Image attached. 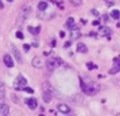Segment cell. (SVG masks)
<instances>
[{
    "instance_id": "8992f818",
    "label": "cell",
    "mask_w": 120,
    "mask_h": 116,
    "mask_svg": "<svg viewBox=\"0 0 120 116\" xmlns=\"http://www.w3.org/2000/svg\"><path fill=\"white\" fill-rule=\"evenodd\" d=\"M32 66L35 67V68H41L43 66H44V62H43V59H41V57H34L32 58Z\"/></svg>"
},
{
    "instance_id": "5b68a950",
    "label": "cell",
    "mask_w": 120,
    "mask_h": 116,
    "mask_svg": "<svg viewBox=\"0 0 120 116\" xmlns=\"http://www.w3.org/2000/svg\"><path fill=\"white\" fill-rule=\"evenodd\" d=\"M11 52H12V54L14 56V58H16V61L18 62V63H22V62H23V59H22L21 54H19V52H18V49H17L14 45H11Z\"/></svg>"
},
{
    "instance_id": "836d02e7",
    "label": "cell",
    "mask_w": 120,
    "mask_h": 116,
    "mask_svg": "<svg viewBox=\"0 0 120 116\" xmlns=\"http://www.w3.org/2000/svg\"><path fill=\"white\" fill-rule=\"evenodd\" d=\"M50 44H52V46H54L56 45V40H52V43H50Z\"/></svg>"
},
{
    "instance_id": "ba28073f",
    "label": "cell",
    "mask_w": 120,
    "mask_h": 116,
    "mask_svg": "<svg viewBox=\"0 0 120 116\" xmlns=\"http://www.w3.org/2000/svg\"><path fill=\"white\" fill-rule=\"evenodd\" d=\"M3 62H4V64H5L7 67H13L14 66V62H13V58L11 57V54H5V56L3 57Z\"/></svg>"
},
{
    "instance_id": "ffe728a7",
    "label": "cell",
    "mask_w": 120,
    "mask_h": 116,
    "mask_svg": "<svg viewBox=\"0 0 120 116\" xmlns=\"http://www.w3.org/2000/svg\"><path fill=\"white\" fill-rule=\"evenodd\" d=\"M38 8H39V10H47L48 8V4L45 1H40L39 5H38Z\"/></svg>"
},
{
    "instance_id": "cb8c5ba5",
    "label": "cell",
    "mask_w": 120,
    "mask_h": 116,
    "mask_svg": "<svg viewBox=\"0 0 120 116\" xmlns=\"http://www.w3.org/2000/svg\"><path fill=\"white\" fill-rule=\"evenodd\" d=\"M22 90H23V92H27V93H34V89H31V88H29V86H25Z\"/></svg>"
},
{
    "instance_id": "8d00e7d4",
    "label": "cell",
    "mask_w": 120,
    "mask_h": 116,
    "mask_svg": "<svg viewBox=\"0 0 120 116\" xmlns=\"http://www.w3.org/2000/svg\"><path fill=\"white\" fill-rule=\"evenodd\" d=\"M39 116H44V115H39Z\"/></svg>"
},
{
    "instance_id": "484cf974",
    "label": "cell",
    "mask_w": 120,
    "mask_h": 116,
    "mask_svg": "<svg viewBox=\"0 0 120 116\" xmlns=\"http://www.w3.org/2000/svg\"><path fill=\"white\" fill-rule=\"evenodd\" d=\"M16 36H17L18 39H23V34H22L21 31H17V32H16Z\"/></svg>"
},
{
    "instance_id": "d590c367",
    "label": "cell",
    "mask_w": 120,
    "mask_h": 116,
    "mask_svg": "<svg viewBox=\"0 0 120 116\" xmlns=\"http://www.w3.org/2000/svg\"><path fill=\"white\" fill-rule=\"evenodd\" d=\"M7 1H9V3H12V1H14V0H7Z\"/></svg>"
},
{
    "instance_id": "4fadbf2b",
    "label": "cell",
    "mask_w": 120,
    "mask_h": 116,
    "mask_svg": "<svg viewBox=\"0 0 120 116\" xmlns=\"http://www.w3.org/2000/svg\"><path fill=\"white\" fill-rule=\"evenodd\" d=\"M43 90L47 92V93H50L52 95L54 94V89L52 88V85H50L49 82H44V84H43Z\"/></svg>"
},
{
    "instance_id": "2e32d148",
    "label": "cell",
    "mask_w": 120,
    "mask_h": 116,
    "mask_svg": "<svg viewBox=\"0 0 120 116\" xmlns=\"http://www.w3.org/2000/svg\"><path fill=\"white\" fill-rule=\"evenodd\" d=\"M72 101H74V102H75V105H81V103L84 102L83 97H81L80 94H76L75 97H72Z\"/></svg>"
},
{
    "instance_id": "44dd1931",
    "label": "cell",
    "mask_w": 120,
    "mask_h": 116,
    "mask_svg": "<svg viewBox=\"0 0 120 116\" xmlns=\"http://www.w3.org/2000/svg\"><path fill=\"white\" fill-rule=\"evenodd\" d=\"M111 17L115 18V19H117V18L120 17V12H119V10H116V9H114V10L111 12Z\"/></svg>"
},
{
    "instance_id": "6da1fadb",
    "label": "cell",
    "mask_w": 120,
    "mask_h": 116,
    "mask_svg": "<svg viewBox=\"0 0 120 116\" xmlns=\"http://www.w3.org/2000/svg\"><path fill=\"white\" fill-rule=\"evenodd\" d=\"M62 63H63V61L61 58H49V59H47V62H45V66H47V68L49 70V71H53V70H56Z\"/></svg>"
},
{
    "instance_id": "f1b7e54d",
    "label": "cell",
    "mask_w": 120,
    "mask_h": 116,
    "mask_svg": "<svg viewBox=\"0 0 120 116\" xmlns=\"http://www.w3.org/2000/svg\"><path fill=\"white\" fill-rule=\"evenodd\" d=\"M92 13H93V14H94V15H99V13H98V12H97V10H96V9H92Z\"/></svg>"
},
{
    "instance_id": "9c48e42d",
    "label": "cell",
    "mask_w": 120,
    "mask_h": 116,
    "mask_svg": "<svg viewBox=\"0 0 120 116\" xmlns=\"http://www.w3.org/2000/svg\"><path fill=\"white\" fill-rule=\"evenodd\" d=\"M26 105H27V107L29 108H31V110H35V108L38 107V101L35 99V98H27L26 101Z\"/></svg>"
},
{
    "instance_id": "f546056e",
    "label": "cell",
    "mask_w": 120,
    "mask_h": 116,
    "mask_svg": "<svg viewBox=\"0 0 120 116\" xmlns=\"http://www.w3.org/2000/svg\"><path fill=\"white\" fill-rule=\"evenodd\" d=\"M70 45H71V43H70V41H67V43L65 44V48H68V46H70Z\"/></svg>"
},
{
    "instance_id": "5bb4252c",
    "label": "cell",
    "mask_w": 120,
    "mask_h": 116,
    "mask_svg": "<svg viewBox=\"0 0 120 116\" xmlns=\"http://www.w3.org/2000/svg\"><path fill=\"white\" fill-rule=\"evenodd\" d=\"M76 50L80 52V53H86L88 52V48H86L85 44L83 43H78V46H76Z\"/></svg>"
},
{
    "instance_id": "d4e9b609",
    "label": "cell",
    "mask_w": 120,
    "mask_h": 116,
    "mask_svg": "<svg viewBox=\"0 0 120 116\" xmlns=\"http://www.w3.org/2000/svg\"><path fill=\"white\" fill-rule=\"evenodd\" d=\"M86 67H88L89 70H92V68H96V66H94V64L92 63V62H88V63H86Z\"/></svg>"
},
{
    "instance_id": "52a82bcc",
    "label": "cell",
    "mask_w": 120,
    "mask_h": 116,
    "mask_svg": "<svg viewBox=\"0 0 120 116\" xmlns=\"http://www.w3.org/2000/svg\"><path fill=\"white\" fill-rule=\"evenodd\" d=\"M57 108H58V111H60V113H65V115L71 113L70 107H68L67 105H65V103H60V105L57 106Z\"/></svg>"
},
{
    "instance_id": "4316f807",
    "label": "cell",
    "mask_w": 120,
    "mask_h": 116,
    "mask_svg": "<svg viewBox=\"0 0 120 116\" xmlns=\"http://www.w3.org/2000/svg\"><path fill=\"white\" fill-rule=\"evenodd\" d=\"M23 49H25V50H30V45H29V44H25Z\"/></svg>"
},
{
    "instance_id": "7402d4cb",
    "label": "cell",
    "mask_w": 120,
    "mask_h": 116,
    "mask_svg": "<svg viewBox=\"0 0 120 116\" xmlns=\"http://www.w3.org/2000/svg\"><path fill=\"white\" fill-rule=\"evenodd\" d=\"M4 98H5V94H4V90H0V106L4 105Z\"/></svg>"
},
{
    "instance_id": "e575fe53",
    "label": "cell",
    "mask_w": 120,
    "mask_h": 116,
    "mask_svg": "<svg viewBox=\"0 0 120 116\" xmlns=\"http://www.w3.org/2000/svg\"><path fill=\"white\" fill-rule=\"evenodd\" d=\"M66 116H74V115H72V113H68V115H66Z\"/></svg>"
},
{
    "instance_id": "7a4b0ae2",
    "label": "cell",
    "mask_w": 120,
    "mask_h": 116,
    "mask_svg": "<svg viewBox=\"0 0 120 116\" xmlns=\"http://www.w3.org/2000/svg\"><path fill=\"white\" fill-rule=\"evenodd\" d=\"M30 12H31V7H30V5H25V7L21 9V13H19V15H18L17 25H22V23L26 21V18L29 17Z\"/></svg>"
},
{
    "instance_id": "9a60e30c",
    "label": "cell",
    "mask_w": 120,
    "mask_h": 116,
    "mask_svg": "<svg viewBox=\"0 0 120 116\" xmlns=\"http://www.w3.org/2000/svg\"><path fill=\"white\" fill-rule=\"evenodd\" d=\"M109 34H110V28H107V27H99V30H98V35L109 36Z\"/></svg>"
},
{
    "instance_id": "30bf717a",
    "label": "cell",
    "mask_w": 120,
    "mask_h": 116,
    "mask_svg": "<svg viewBox=\"0 0 120 116\" xmlns=\"http://www.w3.org/2000/svg\"><path fill=\"white\" fill-rule=\"evenodd\" d=\"M80 35H81V32H80V30H79L76 26L74 28H71V39H72V40L79 39V37H80Z\"/></svg>"
},
{
    "instance_id": "d6986e66",
    "label": "cell",
    "mask_w": 120,
    "mask_h": 116,
    "mask_svg": "<svg viewBox=\"0 0 120 116\" xmlns=\"http://www.w3.org/2000/svg\"><path fill=\"white\" fill-rule=\"evenodd\" d=\"M66 26H67V27L70 28V30L75 27V21H74V18H72V17H70V18L67 19V22H66Z\"/></svg>"
},
{
    "instance_id": "7c38bea8",
    "label": "cell",
    "mask_w": 120,
    "mask_h": 116,
    "mask_svg": "<svg viewBox=\"0 0 120 116\" xmlns=\"http://www.w3.org/2000/svg\"><path fill=\"white\" fill-rule=\"evenodd\" d=\"M119 71H120V62H117V59H115V62H114V67H112V68L109 71V74L115 75L116 72H119Z\"/></svg>"
},
{
    "instance_id": "3957f363",
    "label": "cell",
    "mask_w": 120,
    "mask_h": 116,
    "mask_svg": "<svg viewBox=\"0 0 120 116\" xmlns=\"http://www.w3.org/2000/svg\"><path fill=\"white\" fill-rule=\"evenodd\" d=\"M26 85H27V80L25 79V76L23 75H18L17 79H16V81H14V88L18 89V90H22Z\"/></svg>"
},
{
    "instance_id": "ac0fdd59",
    "label": "cell",
    "mask_w": 120,
    "mask_h": 116,
    "mask_svg": "<svg viewBox=\"0 0 120 116\" xmlns=\"http://www.w3.org/2000/svg\"><path fill=\"white\" fill-rule=\"evenodd\" d=\"M40 30H41V27H40V26H38V27H31V26H30V27H29L30 34H32V35H38Z\"/></svg>"
},
{
    "instance_id": "8fae6325",
    "label": "cell",
    "mask_w": 120,
    "mask_h": 116,
    "mask_svg": "<svg viewBox=\"0 0 120 116\" xmlns=\"http://www.w3.org/2000/svg\"><path fill=\"white\" fill-rule=\"evenodd\" d=\"M9 115V106L8 105H1L0 106V116H8Z\"/></svg>"
},
{
    "instance_id": "1f68e13d",
    "label": "cell",
    "mask_w": 120,
    "mask_h": 116,
    "mask_svg": "<svg viewBox=\"0 0 120 116\" xmlns=\"http://www.w3.org/2000/svg\"><path fill=\"white\" fill-rule=\"evenodd\" d=\"M60 36H61V37H65V32H63V31H61V32H60Z\"/></svg>"
},
{
    "instance_id": "4dcf8cb0",
    "label": "cell",
    "mask_w": 120,
    "mask_h": 116,
    "mask_svg": "<svg viewBox=\"0 0 120 116\" xmlns=\"http://www.w3.org/2000/svg\"><path fill=\"white\" fill-rule=\"evenodd\" d=\"M103 19H105V22H107V19H109V15H103Z\"/></svg>"
},
{
    "instance_id": "83f0119b",
    "label": "cell",
    "mask_w": 120,
    "mask_h": 116,
    "mask_svg": "<svg viewBox=\"0 0 120 116\" xmlns=\"http://www.w3.org/2000/svg\"><path fill=\"white\" fill-rule=\"evenodd\" d=\"M92 23H93V26H98V25H99V21H98V19H96V21H93Z\"/></svg>"
},
{
    "instance_id": "603a6c76",
    "label": "cell",
    "mask_w": 120,
    "mask_h": 116,
    "mask_svg": "<svg viewBox=\"0 0 120 116\" xmlns=\"http://www.w3.org/2000/svg\"><path fill=\"white\" fill-rule=\"evenodd\" d=\"M68 1L72 5H75V7H79V5H81V3H83L81 0H68Z\"/></svg>"
},
{
    "instance_id": "277c9868",
    "label": "cell",
    "mask_w": 120,
    "mask_h": 116,
    "mask_svg": "<svg viewBox=\"0 0 120 116\" xmlns=\"http://www.w3.org/2000/svg\"><path fill=\"white\" fill-rule=\"evenodd\" d=\"M86 85H88V92H86V94H89V95H94V94H97V93L99 92V89H101L99 84H97V82H93V81L88 82Z\"/></svg>"
},
{
    "instance_id": "e0dca14e",
    "label": "cell",
    "mask_w": 120,
    "mask_h": 116,
    "mask_svg": "<svg viewBox=\"0 0 120 116\" xmlns=\"http://www.w3.org/2000/svg\"><path fill=\"white\" fill-rule=\"evenodd\" d=\"M53 95L50 94V93H47V92H43V99H44L45 103H49L50 99H52Z\"/></svg>"
},
{
    "instance_id": "d6a6232c",
    "label": "cell",
    "mask_w": 120,
    "mask_h": 116,
    "mask_svg": "<svg viewBox=\"0 0 120 116\" xmlns=\"http://www.w3.org/2000/svg\"><path fill=\"white\" fill-rule=\"evenodd\" d=\"M39 45V44H38V41H34V43H32V46H38Z\"/></svg>"
}]
</instances>
